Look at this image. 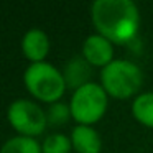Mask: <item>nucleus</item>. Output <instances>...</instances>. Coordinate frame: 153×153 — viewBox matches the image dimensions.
<instances>
[{"mask_svg":"<svg viewBox=\"0 0 153 153\" xmlns=\"http://www.w3.org/2000/svg\"><path fill=\"white\" fill-rule=\"evenodd\" d=\"M71 137L64 133H51L41 143L43 153H69L71 152Z\"/></svg>","mask_w":153,"mask_h":153,"instance_id":"12","label":"nucleus"},{"mask_svg":"<svg viewBox=\"0 0 153 153\" xmlns=\"http://www.w3.org/2000/svg\"><path fill=\"white\" fill-rule=\"evenodd\" d=\"M91 20L96 33L120 45L135 38L140 12L132 0H96L91 5Z\"/></svg>","mask_w":153,"mask_h":153,"instance_id":"1","label":"nucleus"},{"mask_svg":"<svg viewBox=\"0 0 153 153\" xmlns=\"http://www.w3.org/2000/svg\"><path fill=\"white\" fill-rule=\"evenodd\" d=\"M23 82L31 96L48 104L58 102L68 87L63 73L48 61L30 63L23 73Z\"/></svg>","mask_w":153,"mask_h":153,"instance_id":"2","label":"nucleus"},{"mask_svg":"<svg viewBox=\"0 0 153 153\" xmlns=\"http://www.w3.org/2000/svg\"><path fill=\"white\" fill-rule=\"evenodd\" d=\"M64 79H66V86L73 87L74 91L77 87L84 86V84L91 82V64L87 63L84 58H73L69 63L66 64V69L63 73Z\"/></svg>","mask_w":153,"mask_h":153,"instance_id":"9","label":"nucleus"},{"mask_svg":"<svg viewBox=\"0 0 153 153\" xmlns=\"http://www.w3.org/2000/svg\"><path fill=\"white\" fill-rule=\"evenodd\" d=\"M22 51L30 63H41L50 53V38L40 28H30L22 38Z\"/></svg>","mask_w":153,"mask_h":153,"instance_id":"7","label":"nucleus"},{"mask_svg":"<svg viewBox=\"0 0 153 153\" xmlns=\"http://www.w3.org/2000/svg\"><path fill=\"white\" fill-rule=\"evenodd\" d=\"M132 115L142 125L153 128V92H142L133 99Z\"/></svg>","mask_w":153,"mask_h":153,"instance_id":"10","label":"nucleus"},{"mask_svg":"<svg viewBox=\"0 0 153 153\" xmlns=\"http://www.w3.org/2000/svg\"><path fill=\"white\" fill-rule=\"evenodd\" d=\"M0 153H43V150L35 137L15 135L0 146Z\"/></svg>","mask_w":153,"mask_h":153,"instance_id":"11","label":"nucleus"},{"mask_svg":"<svg viewBox=\"0 0 153 153\" xmlns=\"http://www.w3.org/2000/svg\"><path fill=\"white\" fill-rule=\"evenodd\" d=\"M71 143L77 153H100L102 140L92 125H76L71 132Z\"/></svg>","mask_w":153,"mask_h":153,"instance_id":"8","label":"nucleus"},{"mask_svg":"<svg viewBox=\"0 0 153 153\" xmlns=\"http://www.w3.org/2000/svg\"><path fill=\"white\" fill-rule=\"evenodd\" d=\"M82 58L91 66L105 68L114 61V45L99 33H92L82 43Z\"/></svg>","mask_w":153,"mask_h":153,"instance_id":"6","label":"nucleus"},{"mask_svg":"<svg viewBox=\"0 0 153 153\" xmlns=\"http://www.w3.org/2000/svg\"><path fill=\"white\" fill-rule=\"evenodd\" d=\"M46 115H48V122L54 123V125H59V123L68 122V119L71 117V109H69L68 104L54 102V104L50 105Z\"/></svg>","mask_w":153,"mask_h":153,"instance_id":"13","label":"nucleus"},{"mask_svg":"<svg viewBox=\"0 0 153 153\" xmlns=\"http://www.w3.org/2000/svg\"><path fill=\"white\" fill-rule=\"evenodd\" d=\"M143 84V73L128 59H114L100 71V86L107 96L128 99L135 96Z\"/></svg>","mask_w":153,"mask_h":153,"instance_id":"3","label":"nucleus"},{"mask_svg":"<svg viewBox=\"0 0 153 153\" xmlns=\"http://www.w3.org/2000/svg\"><path fill=\"white\" fill-rule=\"evenodd\" d=\"M109 104V96L97 82H87L77 87L71 96V117L77 125H92L104 117Z\"/></svg>","mask_w":153,"mask_h":153,"instance_id":"4","label":"nucleus"},{"mask_svg":"<svg viewBox=\"0 0 153 153\" xmlns=\"http://www.w3.org/2000/svg\"><path fill=\"white\" fill-rule=\"evenodd\" d=\"M7 119L18 135L36 137L45 132L48 115L36 102L30 99H17L8 105Z\"/></svg>","mask_w":153,"mask_h":153,"instance_id":"5","label":"nucleus"}]
</instances>
